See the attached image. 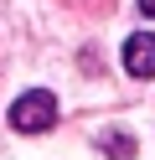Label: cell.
<instances>
[{
	"label": "cell",
	"mask_w": 155,
	"mask_h": 160,
	"mask_svg": "<svg viewBox=\"0 0 155 160\" xmlns=\"http://www.w3.org/2000/svg\"><path fill=\"white\" fill-rule=\"evenodd\" d=\"M10 124H16L21 134H41V129H52V124H57V98H52L47 88L21 93L16 103H10Z\"/></svg>",
	"instance_id": "1"
},
{
	"label": "cell",
	"mask_w": 155,
	"mask_h": 160,
	"mask_svg": "<svg viewBox=\"0 0 155 160\" xmlns=\"http://www.w3.org/2000/svg\"><path fill=\"white\" fill-rule=\"evenodd\" d=\"M124 72L129 78H155V36L150 31H134L124 42Z\"/></svg>",
	"instance_id": "2"
},
{
	"label": "cell",
	"mask_w": 155,
	"mask_h": 160,
	"mask_svg": "<svg viewBox=\"0 0 155 160\" xmlns=\"http://www.w3.org/2000/svg\"><path fill=\"white\" fill-rule=\"evenodd\" d=\"M98 150H103L109 160H134V139L124 134V129H109V134L98 139Z\"/></svg>",
	"instance_id": "3"
},
{
	"label": "cell",
	"mask_w": 155,
	"mask_h": 160,
	"mask_svg": "<svg viewBox=\"0 0 155 160\" xmlns=\"http://www.w3.org/2000/svg\"><path fill=\"white\" fill-rule=\"evenodd\" d=\"M140 16H145V21H155V0H140Z\"/></svg>",
	"instance_id": "4"
}]
</instances>
